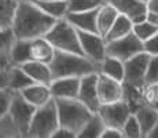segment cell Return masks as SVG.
<instances>
[{
  "mask_svg": "<svg viewBox=\"0 0 158 138\" xmlns=\"http://www.w3.org/2000/svg\"><path fill=\"white\" fill-rule=\"evenodd\" d=\"M55 21L43 13L32 0H18L11 29L15 39L32 40L44 36Z\"/></svg>",
  "mask_w": 158,
  "mask_h": 138,
  "instance_id": "6da1fadb",
  "label": "cell"
},
{
  "mask_svg": "<svg viewBox=\"0 0 158 138\" xmlns=\"http://www.w3.org/2000/svg\"><path fill=\"white\" fill-rule=\"evenodd\" d=\"M52 79L59 78H83L88 73L98 72V65L88 60L85 55L56 51L48 64Z\"/></svg>",
  "mask_w": 158,
  "mask_h": 138,
  "instance_id": "7a4b0ae2",
  "label": "cell"
},
{
  "mask_svg": "<svg viewBox=\"0 0 158 138\" xmlns=\"http://www.w3.org/2000/svg\"><path fill=\"white\" fill-rule=\"evenodd\" d=\"M54 101H55L59 126L73 131L77 136L81 127L92 116V112L77 98H54Z\"/></svg>",
  "mask_w": 158,
  "mask_h": 138,
  "instance_id": "3957f363",
  "label": "cell"
},
{
  "mask_svg": "<svg viewBox=\"0 0 158 138\" xmlns=\"http://www.w3.org/2000/svg\"><path fill=\"white\" fill-rule=\"evenodd\" d=\"M44 38L51 43V46L56 51H65V53H74L83 55L77 30L65 18L56 20L54 22V25L50 28V30L44 35Z\"/></svg>",
  "mask_w": 158,
  "mask_h": 138,
  "instance_id": "277c9868",
  "label": "cell"
},
{
  "mask_svg": "<svg viewBox=\"0 0 158 138\" xmlns=\"http://www.w3.org/2000/svg\"><path fill=\"white\" fill-rule=\"evenodd\" d=\"M59 127L55 101L50 100L47 104L36 108L30 120L26 138H50L51 134Z\"/></svg>",
  "mask_w": 158,
  "mask_h": 138,
  "instance_id": "5b68a950",
  "label": "cell"
},
{
  "mask_svg": "<svg viewBox=\"0 0 158 138\" xmlns=\"http://www.w3.org/2000/svg\"><path fill=\"white\" fill-rule=\"evenodd\" d=\"M35 110L36 108L32 104H29L18 91H14L10 109H8V115L13 119L14 124L17 126L21 137H26V134H28V128Z\"/></svg>",
  "mask_w": 158,
  "mask_h": 138,
  "instance_id": "8992f818",
  "label": "cell"
},
{
  "mask_svg": "<svg viewBox=\"0 0 158 138\" xmlns=\"http://www.w3.org/2000/svg\"><path fill=\"white\" fill-rule=\"evenodd\" d=\"M150 55L146 51H140L129 60L124 61V84L140 87L144 86V78Z\"/></svg>",
  "mask_w": 158,
  "mask_h": 138,
  "instance_id": "52a82bcc",
  "label": "cell"
},
{
  "mask_svg": "<svg viewBox=\"0 0 158 138\" xmlns=\"http://www.w3.org/2000/svg\"><path fill=\"white\" fill-rule=\"evenodd\" d=\"M140 51H143V43L132 32L120 39L106 43V55L118 58L123 62L129 60L131 57L136 55L138 53H140Z\"/></svg>",
  "mask_w": 158,
  "mask_h": 138,
  "instance_id": "ba28073f",
  "label": "cell"
},
{
  "mask_svg": "<svg viewBox=\"0 0 158 138\" xmlns=\"http://www.w3.org/2000/svg\"><path fill=\"white\" fill-rule=\"evenodd\" d=\"M96 113L101 116L106 127H114L121 130L123 124L125 123L128 116L132 113V109L129 108V105L125 101L121 100L110 104H103Z\"/></svg>",
  "mask_w": 158,
  "mask_h": 138,
  "instance_id": "9c48e42d",
  "label": "cell"
},
{
  "mask_svg": "<svg viewBox=\"0 0 158 138\" xmlns=\"http://www.w3.org/2000/svg\"><path fill=\"white\" fill-rule=\"evenodd\" d=\"M77 33L83 55H85L88 60L99 65V62L106 57V42L103 36H101L99 33L83 32V30H77Z\"/></svg>",
  "mask_w": 158,
  "mask_h": 138,
  "instance_id": "30bf717a",
  "label": "cell"
},
{
  "mask_svg": "<svg viewBox=\"0 0 158 138\" xmlns=\"http://www.w3.org/2000/svg\"><path fill=\"white\" fill-rule=\"evenodd\" d=\"M96 79H98V72L88 73L80 78L77 94V100L81 101L92 113H96L101 108V101H99L98 90H96Z\"/></svg>",
  "mask_w": 158,
  "mask_h": 138,
  "instance_id": "8fae6325",
  "label": "cell"
},
{
  "mask_svg": "<svg viewBox=\"0 0 158 138\" xmlns=\"http://www.w3.org/2000/svg\"><path fill=\"white\" fill-rule=\"evenodd\" d=\"M96 90H98L101 105L124 100V83L107 78L99 72L96 79Z\"/></svg>",
  "mask_w": 158,
  "mask_h": 138,
  "instance_id": "7c38bea8",
  "label": "cell"
},
{
  "mask_svg": "<svg viewBox=\"0 0 158 138\" xmlns=\"http://www.w3.org/2000/svg\"><path fill=\"white\" fill-rule=\"evenodd\" d=\"M117 10L118 14L128 17L132 24H138L146 20V3L140 0H107Z\"/></svg>",
  "mask_w": 158,
  "mask_h": 138,
  "instance_id": "4fadbf2b",
  "label": "cell"
},
{
  "mask_svg": "<svg viewBox=\"0 0 158 138\" xmlns=\"http://www.w3.org/2000/svg\"><path fill=\"white\" fill-rule=\"evenodd\" d=\"M80 78H59L52 79L50 90L52 98H77Z\"/></svg>",
  "mask_w": 158,
  "mask_h": 138,
  "instance_id": "5bb4252c",
  "label": "cell"
},
{
  "mask_svg": "<svg viewBox=\"0 0 158 138\" xmlns=\"http://www.w3.org/2000/svg\"><path fill=\"white\" fill-rule=\"evenodd\" d=\"M96 13H98V8L89 11H81V13H68L65 15V20L77 30L98 33V29H96Z\"/></svg>",
  "mask_w": 158,
  "mask_h": 138,
  "instance_id": "9a60e30c",
  "label": "cell"
},
{
  "mask_svg": "<svg viewBox=\"0 0 158 138\" xmlns=\"http://www.w3.org/2000/svg\"><path fill=\"white\" fill-rule=\"evenodd\" d=\"M29 104H32L35 108L47 104L50 100H52L51 96V90L50 86L47 84H41V83H32L28 87H25L23 90L18 91Z\"/></svg>",
  "mask_w": 158,
  "mask_h": 138,
  "instance_id": "2e32d148",
  "label": "cell"
},
{
  "mask_svg": "<svg viewBox=\"0 0 158 138\" xmlns=\"http://www.w3.org/2000/svg\"><path fill=\"white\" fill-rule=\"evenodd\" d=\"M19 66L35 83H41V84L50 86V83L52 82V75H51V69L48 64L30 60Z\"/></svg>",
  "mask_w": 158,
  "mask_h": 138,
  "instance_id": "e0dca14e",
  "label": "cell"
},
{
  "mask_svg": "<svg viewBox=\"0 0 158 138\" xmlns=\"http://www.w3.org/2000/svg\"><path fill=\"white\" fill-rule=\"evenodd\" d=\"M132 113L135 115L136 120H138V123H139L142 136L146 138L148 131H150L151 128L154 127V124L158 122V110L156 109V106H154L153 104H144V105L136 108Z\"/></svg>",
  "mask_w": 158,
  "mask_h": 138,
  "instance_id": "ac0fdd59",
  "label": "cell"
},
{
  "mask_svg": "<svg viewBox=\"0 0 158 138\" xmlns=\"http://www.w3.org/2000/svg\"><path fill=\"white\" fill-rule=\"evenodd\" d=\"M54 54H55V48L44 36L30 40V60L50 64L54 58Z\"/></svg>",
  "mask_w": 158,
  "mask_h": 138,
  "instance_id": "d6986e66",
  "label": "cell"
},
{
  "mask_svg": "<svg viewBox=\"0 0 158 138\" xmlns=\"http://www.w3.org/2000/svg\"><path fill=\"white\" fill-rule=\"evenodd\" d=\"M117 15H118L117 10L106 0V3H103L98 8V13H96V29H98L99 35L105 36L107 33V30L113 25Z\"/></svg>",
  "mask_w": 158,
  "mask_h": 138,
  "instance_id": "ffe728a7",
  "label": "cell"
},
{
  "mask_svg": "<svg viewBox=\"0 0 158 138\" xmlns=\"http://www.w3.org/2000/svg\"><path fill=\"white\" fill-rule=\"evenodd\" d=\"M98 72L107 76V78L114 79V80L124 82V62L121 60H118V58L106 55L99 62Z\"/></svg>",
  "mask_w": 158,
  "mask_h": 138,
  "instance_id": "44dd1931",
  "label": "cell"
},
{
  "mask_svg": "<svg viewBox=\"0 0 158 138\" xmlns=\"http://www.w3.org/2000/svg\"><path fill=\"white\" fill-rule=\"evenodd\" d=\"M132 26H133V24L128 17L118 14L117 18H115V21L113 22V25L110 26V29L107 30V33L103 36V39H105L106 43L113 42L115 39H120V38H123V36H125V35H128V33L132 32Z\"/></svg>",
  "mask_w": 158,
  "mask_h": 138,
  "instance_id": "7402d4cb",
  "label": "cell"
},
{
  "mask_svg": "<svg viewBox=\"0 0 158 138\" xmlns=\"http://www.w3.org/2000/svg\"><path fill=\"white\" fill-rule=\"evenodd\" d=\"M10 61L11 65H22V64L30 61V40H22L15 39L10 48Z\"/></svg>",
  "mask_w": 158,
  "mask_h": 138,
  "instance_id": "603a6c76",
  "label": "cell"
},
{
  "mask_svg": "<svg viewBox=\"0 0 158 138\" xmlns=\"http://www.w3.org/2000/svg\"><path fill=\"white\" fill-rule=\"evenodd\" d=\"M33 2V0H32ZM43 13L54 20L65 18L68 14V0H51V2H33Z\"/></svg>",
  "mask_w": 158,
  "mask_h": 138,
  "instance_id": "cb8c5ba5",
  "label": "cell"
},
{
  "mask_svg": "<svg viewBox=\"0 0 158 138\" xmlns=\"http://www.w3.org/2000/svg\"><path fill=\"white\" fill-rule=\"evenodd\" d=\"M105 123L98 113H92L88 122L81 127L76 138H101L102 131L105 130Z\"/></svg>",
  "mask_w": 158,
  "mask_h": 138,
  "instance_id": "d4e9b609",
  "label": "cell"
},
{
  "mask_svg": "<svg viewBox=\"0 0 158 138\" xmlns=\"http://www.w3.org/2000/svg\"><path fill=\"white\" fill-rule=\"evenodd\" d=\"M35 83L32 79L23 72L21 66L11 65L8 69V88L13 91H21L29 84Z\"/></svg>",
  "mask_w": 158,
  "mask_h": 138,
  "instance_id": "484cf974",
  "label": "cell"
},
{
  "mask_svg": "<svg viewBox=\"0 0 158 138\" xmlns=\"http://www.w3.org/2000/svg\"><path fill=\"white\" fill-rule=\"evenodd\" d=\"M18 0H0V28H11Z\"/></svg>",
  "mask_w": 158,
  "mask_h": 138,
  "instance_id": "4316f807",
  "label": "cell"
},
{
  "mask_svg": "<svg viewBox=\"0 0 158 138\" xmlns=\"http://www.w3.org/2000/svg\"><path fill=\"white\" fill-rule=\"evenodd\" d=\"M106 0H68V13H81L99 8Z\"/></svg>",
  "mask_w": 158,
  "mask_h": 138,
  "instance_id": "83f0119b",
  "label": "cell"
},
{
  "mask_svg": "<svg viewBox=\"0 0 158 138\" xmlns=\"http://www.w3.org/2000/svg\"><path fill=\"white\" fill-rule=\"evenodd\" d=\"M156 32H158V26L150 24L147 20L142 21V22H138V24H133V26H132V33L142 43L146 42L147 39H150Z\"/></svg>",
  "mask_w": 158,
  "mask_h": 138,
  "instance_id": "f1b7e54d",
  "label": "cell"
},
{
  "mask_svg": "<svg viewBox=\"0 0 158 138\" xmlns=\"http://www.w3.org/2000/svg\"><path fill=\"white\" fill-rule=\"evenodd\" d=\"M121 133H123V138H143L139 123L133 113H131L128 119L125 120V123L123 124Z\"/></svg>",
  "mask_w": 158,
  "mask_h": 138,
  "instance_id": "f546056e",
  "label": "cell"
},
{
  "mask_svg": "<svg viewBox=\"0 0 158 138\" xmlns=\"http://www.w3.org/2000/svg\"><path fill=\"white\" fill-rule=\"evenodd\" d=\"M21 134L17 126L14 124L10 115H4L0 118V138H19Z\"/></svg>",
  "mask_w": 158,
  "mask_h": 138,
  "instance_id": "4dcf8cb0",
  "label": "cell"
},
{
  "mask_svg": "<svg viewBox=\"0 0 158 138\" xmlns=\"http://www.w3.org/2000/svg\"><path fill=\"white\" fill-rule=\"evenodd\" d=\"M144 84L157 86L158 84V55H150V61L147 65Z\"/></svg>",
  "mask_w": 158,
  "mask_h": 138,
  "instance_id": "1f68e13d",
  "label": "cell"
},
{
  "mask_svg": "<svg viewBox=\"0 0 158 138\" xmlns=\"http://www.w3.org/2000/svg\"><path fill=\"white\" fill-rule=\"evenodd\" d=\"M15 40L11 28H0V53H10V48Z\"/></svg>",
  "mask_w": 158,
  "mask_h": 138,
  "instance_id": "d6a6232c",
  "label": "cell"
},
{
  "mask_svg": "<svg viewBox=\"0 0 158 138\" xmlns=\"http://www.w3.org/2000/svg\"><path fill=\"white\" fill-rule=\"evenodd\" d=\"M14 91L10 88H0V118L8 113L11 105V100H13Z\"/></svg>",
  "mask_w": 158,
  "mask_h": 138,
  "instance_id": "836d02e7",
  "label": "cell"
},
{
  "mask_svg": "<svg viewBox=\"0 0 158 138\" xmlns=\"http://www.w3.org/2000/svg\"><path fill=\"white\" fill-rule=\"evenodd\" d=\"M143 51H146L148 55H158V32L143 42Z\"/></svg>",
  "mask_w": 158,
  "mask_h": 138,
  "instance_id": "e575fe53",
  "label": "cell"
},
{
  "mask_svg": "<svg viewBox=\"0 0 158 138\" xmlns=\"http://www.w3.org/2000/svg\"><path fill=\"white\" fill-rule=\"evenodd\" d=\"M50 138H76V134L73 133V131L68 130V128L65 127H58L55 131H54L52 134H51Z\"/></svg>",
  "mask_w": 158,
  "mask_h": 138,
  "instance_id": "d590c367",
  "label": "cell"
},
{
  "mask_svg": "<svg viewBox=\"0 0 158 138\" xmlns=\"http://www.w3.org/2000/svg\"><path fill=\"white\" fill-rule=\"evenodd\" d=\"M101 138H123V133H121L120 128L105 127V130L102 131Z\"/></svg>",
  "mask_w": 158,
  "mask_h": 138,
  "instance_id": "8d00e7d4",
  "label": "cell"
},
{
  "mask_svg": "<svg viewBox=\"0 0 158 138\" xmlns=\"http://www.w3.org/2000/svg\"><path fill=\"white\" fill-rule=\"evenodd\" d=\"M8 69L0 68V88H8Z\"/></svg>",
  "mask_w": 158,
  "mask_h": 138,
  "instance_id": "74e56055",
  "label": "cell"
},
{
  "mask_svg": "<svg viewBox=\"0 0 158 138\" xmlns=\"http://www.w3.org/2000/svg\"><path fill=\"white\" fill-rule=\"evenodd\" d=\"M146 11L147 13L158 14V0H148V2H146Z\"/></svg>",
  "mask_w": 158,
  "mask_h": 138,
  "instance_id": "f35d334b",
  "label": "cell"
},
{
  "mask_svg": "<svg viewBox=\"0 0 158 138\" xmlns=\"http://www.w3.org/2000/svg\"><path fill=\"white\" fill-rule=\"evenodd\" d=\"M10 66H11L10 55L6 53H0V68H10Z\"/></svg>",
  "mask_w": 158,
  "mask_h": 138,
  "instance_id": "ab89813d",
  "label": "cell"
},
{
  "mask_svg": "<svg viewBox=\"0 0 158 138\" xmlns=\"http://www.w3.org/2000/svg\"><path fill=\"white\" fill-rule=\"evenodd\" d=\"M146 20L148 21L150 24L158 26V14H154V13H147L146 14Z\"/></svg>",
  "mask_w": 158,
  "mask_h": 138,
  "instance_id": "60d3db41",
  "label": "cell"
},
{
  "mask_svg": "<svg viewBox=\"0 0 158 138\" xmlns=\"http://www.w3.org/2000/svg\"><path fill=\"white\" fill-rule=\"evenodd\" d=\"M146 138H158V122L154 124V127L148 131V134H147Z\"/></svg>",
  "mask_w": 158,
  "mask_h": 138,
  "instance_id": "b9f144b4",
  "label": "cell"
},
{
  "mask_svg": "<svg viewBox=\"0 0 158 138\" xmlns=\"http://www.w3.org/2000/svg\"><path fill=\"white\" fill-rule=\"evenodd\" d=\"M154 102H158V84L154 86Z\"/></svg>",
  "mask_w": 158,
  "mask_h": 138,
  "instance_id": "7bdbcfd3",
  "label": "cell"
},
{
  "mask_svg": "<svg viewBox=\"0 0 158 138\" xmlns=\"http://www.w3.org/2000/svg\"><path fill=\"white\" fill-rule=\"evenodd\" d=\"M153 105H154V106H156V109L158 110V102H153Z\"/></svg>",
  "mask_w": 158,
  "mask_h": 138,
  "instance_id": "ee69618b",
  "label": "cell"
},
{
  "mask_svg": "<svg viewBox=\"0 0 158 138\" xmlns=\"http://www.w3.org/2000/svg\"><path fill=\"white\" fill-rule=\"evenodd\" d=\"M33 2H51V0H33Z\"/></svg>",
  "mask_w": 158,
  "mask_h": 138,
  "instance_id": "f6af8a7d",
  "label": "cell"
},
{
  "mask_svg": "<svg viewBox=\"0 0 158 138\" xmlns=\"http://www.w3.org/2000/svg\"><path fill=\"white\" fill-rule=\"evenodd\" d=\"M140 2H143V3H146V2H148V0H140Z\"/></svg>",
  "mask_w": 158,
  "mask_h": 138,
  "instance_id": "bcb514c9",
  "label": "cell"
}]
</instances>
